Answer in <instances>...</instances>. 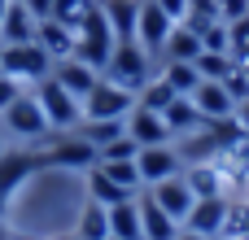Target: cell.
<instances>
[{
  "instance_id": "cell-40",
  "label": "cell",
  "mask_w": 249,
  "mask_h": 240,
  "mask_svg": "<svg viewBox=\"0 0 249 240\" xmlns=\"http://www.w3.org/2000/svg\"><path fill=\"white\" fill-rule=\"evenodd\" d=\"M236 127H241V131L249 136V96L241 101V105H236Z\"/></svg>"
},
{
  "instance_id": "cell-16",
  "label": "cell",
  "mask_w": 249,
  "mask_h": 240,
  "mask_svg": "<svg viewBox=\"0 0 249 240\" xmlns=\"http://www.w3.org/2000/svg\"><path fill=\"white\" fill-rule=\"evenodd\" d=\"M35 13L26 9V0H9L4 22H0V44H31L35 39Z\"/></svg>"
},
{
  "instance_id": "cell-15",
  "label": "cell",
  "mask_w": 249,
  "mask_h": 240,
  "mask_svg": "<svg viewBox=\"0 0 249 240\" xmlns=\"http://www.w3.org/2000/svg\"><path fill=\"white\" fill-rule=\"evenodd\" d=\"M136 206H140V232H144V240H175L179 236V223H175L149 192H140Z\"/></svg>"
},
{
  "instance_id": "cell-42",
  "label": "cell",
  "mask_w": 249,
  "mask_h": 240,
  "mask_svg": "<svg viewBox=\"0 0 249 240\" xmlns=\"http://www.w3.org/2000/svg\"><path fill=\"white\" fill-rule=\"evenodd\" d=\"M175 240H206V236H197V232H188V227H179V236Z\"/></svg>"
},
{
  "instance_id": "cell-18",
  "label": "cell",
  "mask_w": 249,
  "mask_h": 240,
  "mask_svg": "<svg viewBox=\"0 0 249 240\" xmlns=\"http://www.w3.org/2000/svg\"><path fill=\"white\" fill-rule=\"evenodd\" d=\"M184 184L193 188V197H228V179L214 162H197V166H184Z\"/></svg>"
},
{
  "instance_id": "cell-5",
  "label": "cell",
  "mask_w": 249,
  "mask_h": 240,
  "mask_svg": "<svg viewBox=\"0 0 249 240\" xmlns=\"http://www.w3.org/2000/svg\"><path fill=\"white\" fill-rule=\"evenodd\" d=\"M101 162V153L79 136V131H66V136H48V144H44V166H53V171H70V175H83V171H92Z\"/></svg>"
},
{
  "instance_id": "cell-47",
  "label": "cell",
  "mask_w": 249,
  "mask_h": 240,
  "mask_svg": "<svg viewBox=\"0 0 249 240\" xmlns=\"http://www.w3.org/2000/svg\"><path fill=\"white\" fill-rule=\"evenodd\" d=\"M236 240H249V236H236Z\"/></svg>"
},
{
  "instance_id": "cell-37",
  "label": "cell",
  "mask_w": 249,
  "mask_h": 240,
  "mask_svg": "<svg viewBox=\"0 0 249 240\" xmlns=\"http://www.w3.org/2000/svg\"><path fill=\"white\" fill-rule=\"evenodd\" d=\"M219 17H223V22H241V17H249V0H219Z\"/></svg>"
},
{
  "instance_id": "cell-7",
  "label": "cell",
  "mask_w": 249,
  "mask_h": 240,
  "mask_svg": "<svg viewBox=\"0 0 249 240\" xmlns=\"http://www.w3.org/2000/svg\"><path fill=\"white\" fill-rule=\"evenodd\" d=\"M35 171H44V149H4L0 153V197L13 201L31 184Z\"/></svg>"
},
{
  "instance_id": "cell-25",
  "label": "cell",
  "mask_w": 249,
  "mask_h": 240,
  "mask_svg": "<svg viewBox=\"0 0 249 240\" xmlns=\"http://www.w3.org/2000/svg\"><path fill=\"white\" fill-rule=\"evenodd\" d=\"M123 131H127V118H83V122H79V136H83L96 153H101L109 140H118Z\"/></svg>"
},
{
  "instance_id": "cell-48",
  "label": "cell",
  "mask_w": 249,
  "mask_h": 240,
  "mask_svg": "<svg viewBox=\"0 0 249 240\" xmlns=\"http://www.w3.org/2000/svg\"><path fill=\"white\" fill-rule=\"evenodd\" d=\"M92 4H96V0H92Z\"/></svg>"
},
{
  "instance_id": "cell-6",
  "label": "cell",
  "mask_w": 249,
  "mask_h": 240,
  "mask_svg": "<svg viewBox=\"0 0 249 240\" xmlns=\"http://www.w3.org/2000/svg\"><path fill=\"white\" fill-rule=\"evenodd\" d=\"M171 26H175V17H171L158 0H140V9H136V44H140L153 61H162V48H166V39H171Z\"/></svg>"
},
{
  "instance_id": "cell-21",
  "label": "cell",
  "mask_w": 249,
  "mask_h": 240,
  "mask_svg": "<svg viewBox=\"0 0 249 240\" xmlns=\"http://www.w3.org/2000/svg\"><path fill=\"white\" fill-rule=\"evenodd\" d=\"M162 118H166V127H171L175 140L188 136V131H197V127H206V118H201V109L193 105V96H175V101L162 109Z\"/></svg>"
},
{
  "instance_id": "cell-19",
  "label": "cell",
  "mask_w": 249,
  "mask_h": 240,
  "mask_svg": "<svg viewBox=\"0 0 249 240\" xmlns=\"http://www.w3.org/2000/svg\"><path fill=\"white\" fill-rule=\"evenodd\" d=\"M83 192H88V201H96V206H118V201H127V197H140V192H127V188H118L101 166H92V171H83Z\"/></svg>"
},
{
  "instance_id": "cell-26",
  "label": "cell",
  "mask_w": 249,
  "mask_h": 240,
  "mask_svg": "<svg viewBox=\"0 0 249 240\" xmlns=\"http://www.w3.org/2000/svg\"><path fill=\"white\" fill-rule=\"evenodd\" d=\"M101 9H105L109 31L118 39H136V9H140V0H101Z\"/></svg>"
},
{
  "instance_id": "cell-3",
  "label": "cell",
  "mask_w": 249,
  "mask_h": 240,
  "mask_svg": "<svg viewBox=\"0 0 249 240\" xmlns=\"http://www.w3.org/2000/svg\"><path fill=\"white\" fill-rule=\"evenodd\" d=\"M31 92H35V101H39V109H44L48 127H53V136L79 131V122H83V101H79V96H70L53 74H48V79H39Z\"/></svg>"
},
{
  "instance_id": "cell-23",
  "label": "cell",
  "mask_w": 249,
  "mask_h": 240,
  "mask_svg": "<svg viewBox=\"0 0 249 240\" xmlns=\"http://www.w3.org/2000/svg\"><path fill=\"white\" fill-rule=\"evenodd\" d=\"M197 57H201V35H197L193 26L175 22V26H171V39H166V48H162V61H197Z\"/></svg>"
},
{
  "instance_id": "cell-12",
  "label": "cell",
  "mask_w": 249,
  "mask_h": 240,
  "mask_svg": "<svg viewBox=\"0 0 249 240\" xmlns=\"http://www.w3.org/2000/svg\"><path fill=\"white\" fill-rule=\"evenodd\" d=\"M223 219H228V197H197L193 210H188V219L179 227H188L197 236H219L223 232Z\"/></svg>"
},
{
  "instance_id": "cell-30",
  "label": "cell",
  "mask_w": 249,
  "mask_h": 240,
  "mask_svg": "<svg viewBox=\"0 0 249 240\" xmlns=\"http://www.w3.org/2000/svg\"><path fill=\"white\" fill-rule=\"evenodd\" d=\"M179 22H184V26H193V31L201 35L206 26L223 22V17H219V0H188V13H184Z\"/></svg>"
},
{
  "instance_id": "cell-46",
  "label": "cell",
  "mask_w": 249,
  "mask_h": 240,
  "mask_svg": "<svg viewBox=\"0 0 249 240\" xmlns=\"http://www.w3.org/2000/svg\"><path fill=\"white\" fill-rule=\"evenodd\" d=\"M206 240H223V236H206Z\"/></svg>"
},
{
  "instance_id": "cell-14",
  "label": "cell",
  "mask_w": 249,
  "mask_h": 240,
  "mask_svg": "<svg viewBox=\"0 0 249 240\" xmlns=\"http://www.w3.org/2000/svg\"><path fill=\"white\" fill-rule=\"evenodd\" d=\"M53 79L70 92V96H88L92 87H96V79H101V70H92L88 61H79V57H66V61H53Z\"/></svg>"
},
{
  "instance_id": "cell-49",
  "label": "cell",
  "mask_w": 249,
  "mask_h": 240,
  "mask_svg": "<svg viewBox=\"0 0 249 240\" xmlns=\"http://www.w3.org/2000/svg\"><path fill=\"white\" fill-rule=\"evenodd\" d=\"M109 240H114V236H109Z\"/></svg>"
},
{
  "instance_id": "cell-10",
  "label": "cell",
  "mask_w": 249,
  "mask_h": 240,
  "mask_svg": "<svg viewBox=\"0 0 249 240\" xmlns=\"http://www.w3.org/2000/svg\"><path fill=\"white\" fill-rule=\"evenodd\" d=\"M127 136H131L140 149L171 144V140H175V136H171V127H166V118H162V114H153V109H144V105H136V109L127 114Z\"/></svg>"
},
{
  "instance_id": "cell-28",
  "label": "cell",
  "mask_w": 249,
  "mask_h": 240,
  "mask_svg": "<svg viewBox=\"0 0 249 240\" xmlns=\"http://www.w3.org/2000/svg\"><path fill=\"white\" fill-rule=\"evenodd\" d=\"M171 101H175V92H171V83H166L162 74H153V79L140 87V96H136V105H144V109H153V114H162Z\"/></svg>"
},
{
  "instance_id": "cell-11",
  "label": "cell",
  "mask_w": 249,
  "mask_h": 240,
  "mask_svg": "<svg viewBox=\"0 0 249 240\" xmlns=\"http://www.w3.org/2000/svg\"><path fill=\"white\" fill-rule=\"evenodd\" d=\"M144 192H149V197H153V201H158L175 223H184V219H188V210H193V201H197V197H193V188L184 184V175H171V179H162V184H149Z\"/></svg>"
},
{
  "instance_id": "cell-35",
  "label": "cell",
  "mask_w": 249,
  "mask_h": 240,
  "mask_svg": "<svg viewBox=\"0 0 249 240\" xmlns=\"http://www.w3.org/2000/svg\"><path fill=\"white\" fill-rule=\"evenodd\" d=\"M219 83L228 87V96H232L236 105H241V101H245V96H249V74H245V70H241V66H236V70H232L228 79H219Z\"/></svg>"
},
{
  "instance_id": "cell-44",
  "label": "cell",
  "mask_w": 249,
  "mask_h": 240,
  "mask_svg": "<svg viewBox=\"0 0 249 240\" xmlns=\"http://www.w3.org/2000/svg\"><path fill=\"white\" fill-rule=\"evenodd\" d=\"M4 149H9V136H4V131H0V153H4Z\"/></svg>"
},
{
  "instance_id": "cell-32",
  "label": "cell",
  "mask_w": 249,
  "mask_h": 240,
  "mask_svg": "<svg viewBox=\"0 0 249 240\" xmlns=\"http://www.w3.org/2000/svg\"><path fill=\"white\" fill-rule=\"evenodd\" d=\"M88 4H92V0H53V17H57L61 26H70V31H79V22H83V13H88Z\"/></svg>"
},
{
  "instance_id": "cell-38",
  "label": "cell",
  "mask_w": 249,
  "mask_h": 240,
  "mask_svg": "<svg viewBox=\"0 0 249 240\" xmlns=\"http://www.w3.org/2000/svg\"><path fill=\"white\" fill-rule=\"evenodd\" d=\"M26 9L35 13V22H44V17H53V0H26Z\"/></svg>"
},
{
  "instance_id": "cell-39",
  "label": "cell",
  "mask_w": 249,
  "mask_h": 240,
  "mask_svg": "<svg viewBox=\"0 0 249 240\" xmlns=\"http://www.w3.org/2000/svg\"><path fill=\"white\" fill-rule=\"evenodd\" d=\"M158 4H162V9H166V13L175 17V22H179V17L188 13V0H158Z\"/></svg>"
},
{
  "instance_id": "cell-8",
  "label": "cell",
  "mask_w": 249,
  "mask_h": 240,
  "mask_svg": "<svg viewBox=\"0 0 249 240\" xmlns=\"http://www.w3.org/2000/svg\"><path fill=\"white\" fill-rule=\"evenodd\" d=\"M131 109H136V92L109 83L105 74H101L96 87L83 96V118H127Z\"/></svg>"
},
{
  "instance_id": "cell-1",
  "label": "cell",
  "mask_w": 249,
  "mask_h": 240,
  "mask_svg": "<svg viewBox=\"0 0 249 240\" xmlns=\"http://www.w3.org/2000/svg\"><path fill=\"white\" fill-rule=\"evenodd\" d=\"M101 74H105L109 83H118V87H127V92H136V96H140V87L158 74V61H153L136 39H118Z\"/></svg>"
},
{
  "instance_id": "cell-45",
  "label": "cell",
  "mask_w": 249,
  "mask_h": 240,
  "mask_svg": "<svg viewBox=\"0 0 249 240\" xmlns=\"http://www.w3.org/2000/svg\"><path fill=\"white\" fill-rule=\"evenodd\" d=\"M4 9H9V0H0V22H4Z\"/></svg>"
},
{
  "instance_id": "cell-33",
  "label": "cell",
  "mask_w": 249,
  "mask_h": 240,
  "mask_svg": "<svg viewBox=\"0 0 249 240\" xmlns=\"http://www.w3.org/2000/svg\"><path fill=\"white\" fill-rule=\"evenodd\" d=\"M136 153H140V144L123 131L118 140H109V144L101 149V162H136Z\"/></svg>"
},
{
  "instance_id": "cell-20",
  "label": "cell",
  "mask_w": 249,
  "mask_h": 240,
  "mask_svg": "<svg viewBox=\"0 0 249 240\" xmlns=\"http://www.w3.org/2000/svg\"><path fill=\"white\" fill-rule=\"evenodd\" d=\"M70 232H74V240H109V210L96 201H83Z\"/></svg>"
},
{
  "instance_id": "cell-22",
  "label": "cell",
  "mask_w": 249,
  "mask_h": 240,
  "mask_svg": "<svg viewBox=\"0 0 249 240\" xmlns=\"http://www.w3.org/2000/svg\"><path fill=\"white\" fill-rule=\"evenodd\" d=\"M109 236H114V240H144V232H140V206H136V197H127V201L109 206Z\"/></svg>"
},
{
  "instance_id": "cell-36",
  "label": "cell",
  "mask_w": 249,
  "mask_h": 240,
  "mask_svg": "<svg viewBox=\"0 0 249 240\" xmlns=\"http://www.w3.org/2000/svg\"><path fill=\"white\" fill-rule=\"evenodd\" d=\"M22 92H26V83H18V79H9V74H0V114H4V109H9V105L18 101Z\"/></svg>"
},
{
  "instance_id": "cell-13",
  "label": "cell",
  "mask_w": 249,
  "mask_h": 240,
  "mask_svg": "<svg viewBox=\"0 0 249 240\" xmlns=\"http://www.w3.org/2000/svg\"><path fill=\"white\" fill-rule=\"evenodd\" d=\"M193 105L201 109L206 122H228V118H236V101H232L228 87L214 83V79H201V87L193 92Z\"/></svg>"
},
{
  "instance_id": "cell-24",
  "label": "cell",
  "mask_w": 249,
  "mask_h": 240,
  "mask_svg": "<svg viewBox=\"0 0 249 240\" xmlns=\"http://www.w3.org/2000/svg\"><path fill=\"white\" fill-rule=\"evenodd\" d=\"M158 74L171 83L175 96H193V92L201 87V74H197L193 61H158Z\"/></svg>"
},
{
  "instance_id": "cell-41",
  "label": "cell",
  "mask_w": 249,
  "mask_h": 240,
  "mask_svg": "<svg viewBox=\"0 0 249 240\" xmlns=\"http://www.w3.org/2000/svg\"><path fill=\"white\" fill-rule=\"evenodd\" d=\"M232 57H236V66H241V70H245V74H249V44H245V48H236Z\"/></svg>"
},
{
  "instance_id": "cell-4",
  "label": "cell",
  "mask_w": 249,
  "mask_h": 240,
  "mask_svg": "<svg viewBox=\"0 0 249 240\" xmlns=\"http://www.w3.org/2000/svg\"><path fill=\"white\" fill-rule=\"evenodd\" d=\"M0 74H9V79L35 87L39 79L53 74V57H48L35 39H31V44H0Z\"/></svg>"
},
{
  "instance_id": "cell-29",
  "label": "cell",
  "mask_w": 249,
  "mask_h": 240,
  "mask_svg": "<svg viewBox=\"0 0 249 240\" xmlns=\"http://www.w3.org/2000/svg\"><path fill=\"white\" fill-rule=\"evenodd\" d=\"M193 66H197V74H201V79H214V83H219V79H228V74L236 70L232 52H206V48H201V57H197Z\"/></svg>"
},
{
  "instance_id": "cell-43",
  "label": "cell",
  "mask_w": 249,
  "mask_h": 240,
  "mask_svg": "<svg viewBox=\"0 0 249 240\" xmlns=\"http://www.w3.org/2000/svg\"><path fill=\"white\" fill-rule=\"evenodd\" d=\"M4 219H9V201L0 197V223H4Z\"/></svg>"
},
{
  "instance_id": "cell-9",
  "label": "cell",
  "mask_w": 249,
  "mask_h": 240,
  "mask_svg": "<svg viewBox=\"0 0 249 240\" xmlns=\"http://www.w3.org/2000/svg\"><path fill=\"white\" fill-rule=\"evenodd\" d=\"M136 171H140V184L149 188V184H162L171 175H184V157H179L175 140L171 144H153V149H140L136 153Z\"/></svg>"
},
{
  "instance_id": "cell-27",
  "label": "cell",
  "mask_w": 249,
  "mask_h": 240,
  "mask_svg": "<svg viewBox=\"0 0 249 240\" xmlns=\"http://www.w3.org/2000/svg\"><path fill=\"white\" fill-rule=\"evenodd\" d=\"M223 240H236V236H249V197L245 192H236V197H228V219H223Z\"/></svg>"
},
{
  "instance_id": "cell-31",
  "label": "cell",
  "mask_w": 249,
  "mask_h": 240,
  "mask_svg": "<svg viewBox=\"0 0 249 240\" xmlns=\"http://www.w3.org/2000/svg\"><path fill=\"white\" fill-rule=\"evenodd\" d=\"M118 188H127V192H144V184H140V171H136V162H96Z\"/></svg>"
},
{
  "instance_id": "cell-17",
  "label": "cell",
  "mask_w": 249,
  "mask_h": 240,
  "mask_svg": "<svg viewBox=\"0 0 249 240\" xmlns=\"http://www.w3.org/2000/svg\"><path fill=\"white\" fill-rule=\"evenodd\" d=\"M35 44H39L53 61L74 57V31H70V26H61L57 17H44V22L35 26Z\"/></svg>"
},
{
  "instance_id": "cell-2",
  "label": "cell",
  "mask_w": 249,
  "mask_h": 240,
  "mask_svg": "<svg viewBox=\"0 0 249 240\" xmlns=\"http://www.w3.org/2000/svg\"><path fill=\"white\" fill-rule=\"evenodd\" d=\"M0 131L9 140H18V144H44L53 136V127H48V118H44V109H39V101H35L31 87L0 114Z\"/></svg>"
},
{
  "instance_id": "cell-34",
  "label": "cell",
  "mask_w": 249,
  "mask_h": 240,
  "mask_svg": "<svg viewBox=\"0 0 249 240\" xmlns=\"http://www.w3.org/2000/svg\"><path fill=\"white\" fill-rule=\"evenodd\" d=\"M201 48L206 52H232V35H228V22H214L201 31Z\"/></svg>"
}]
</instances>
